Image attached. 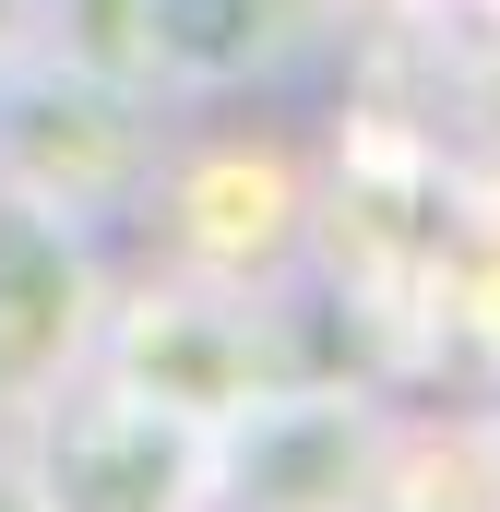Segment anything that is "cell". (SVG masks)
Masks as SVG:
<instances>
[{
    "instance_id": "1",
    "label": "cell",
    "mask_w": 500,
    "mask_h": 512,
    "mask_svg": "<svg viewBox=\"0 0 500 512\" xmlns=\"http://www.w3.org/2000/svg\"><path fill=\"white\" fill-rule=\"evenodd\" d=\"M155 120H143V84L108 72H24L0 84V191L60 215V227H108L120 203H155Z\"/></svg>"
},
{
    "instance_id": "2",
    "label": "cell",
    "mask_w": 500,
    "mask_h": 512,
    "mask_svg": "<svg viewBox=\"0 0 500 512\" xmlns=\"http://www.w3.org/2000/svg\"><path fill=\"white\" fill-rule=\"evenodd\" d=\"M203 489H215V429L120 393L108 370L36 405L24 512H203Z\"/></svg>"
},
{
    "instance_id": "3",
    "label": "cell",
    "mask_w": 500,
    "mask_h": 512,
    "mask_svg": "<svg viewBox=\"0 0 500 512\" xmlns=\"http://www.w3.org/2000/svg\"><path fill=\"white\" fill-rule=\"evenodd\" d=\"M96 370L191 429H227L250 393H274L262 370V334H250V286H167V298H131L96 334Z\"/></svg>"
},
{
    "instance_id": "4",
    "label": "cell",
    "mask_w": 500,
    "mask_h": 512,
    "mask_svg": "<svg viewBox=\"0 0 500 512\" xmlns=\"http://www.w3.org/2000/svg\"><path fill=\"white\" fill-rule=\"evenodd\" d=\"M96 334H108V286L84 227L0 191V417H36L60 382H84Z\"/></svg>"
},
{
    "instance_id": "5",
    "label": "cell",
    "mask_w": 500,
    "mask_h": 512,
    "mask_svg": "<svg viewBox=\"0 0 500 512\" xmlns=\"http://www.w3.org/2000/svg\"><path fill=\"white\" fill-rule=\"evenodd\" d=\"M155 179H167L179 262L203 286H262L274 262L298 251V227H310V191H298V167L274 143H203V155H179Z\"/></svg>"
},
{
    "instance_id": "6",
    "label": "cell",
    "mask_w": 500,
    "mask_h": 512,
    "mask_svg": "<svg viewBox=\"0 0 500 512\" xmlns=\"http://www.w3.org/2000/svg\"><path fill=\"white\" fill-rule=\"evenodd\" d=\"M298 36H310V0H143V72L191 96L286 72Z\"/></svg>"
}]
</instances>
